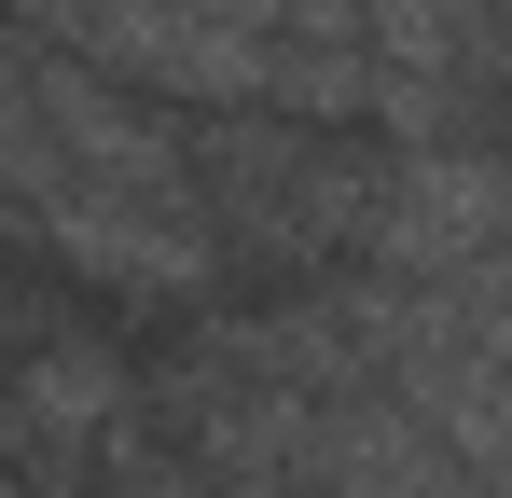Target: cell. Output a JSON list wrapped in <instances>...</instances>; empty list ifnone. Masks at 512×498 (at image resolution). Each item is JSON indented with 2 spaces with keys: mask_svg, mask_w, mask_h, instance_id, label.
Returning a JSON list of instances; mask_svg holds the SVG:
<instances>
[{
  "mask_svg": "<svg viewBox=\"0 0 512 498\" xmlns=\"http://www.w3.org/2000/svg\"><path fill=\"white\" fill-rule=\"evenodd\" d=\"M42 249H70L97 291H139V305H194L222 277V236L194 194H70L42 208Z\"/></svg>",
  "mask_w": 512,
  "mask_h": 498,
  "instance_id": "obj_3",
  "label": "cell"
},
{
  "mask_svg": "<svg viewBox=\"0 0 512 498\" xmlns=\"http://www.w3.org/2000/svg\"><path fill=\"white\" fill-rule=\"evenodd\" d=\"M512 249V153L485 139H429V153H374V222L360 263L402 291H499Z\"/></svg>",
  "mask_w": 512,
  "mask_h": 498,
  "instance_id": "obj_2",
  "label": "cell"
},
{
  "mask_svg": "<svg viewBox=\"0 0 512 498\" xmlns=\"http://www.w3.org/2000/svg\"><path fill=\"white\" fill-rule=\"evenodd\" d=\"M194 208L208 236L250 249V263H360V222H374V153H333L277 111H222L194 139Z\"/></svg>",
  "mask_w": 512,
  "mask_h": 498,
  "instance_id": "obj_1",
  "label": "cell"
},
{
  "mask_svg": "<svg viewBox=\"0 0 512 498\" xmlns=\"http://www.w3.org/2000/svg\"><path fill=\"white\" fill-rule=\"evenodd\" d=\"M499 319H512V249H499Z\"/></svg>",
  "mask_w": 512,
  "mask_h": 498,
  "instance_id": "obj_4",
  "label": "cell"
}]
</instances>
